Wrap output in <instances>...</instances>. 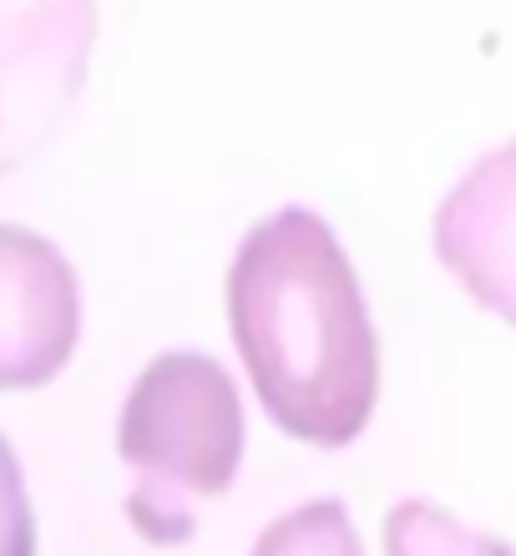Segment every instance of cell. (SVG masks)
<instances>
[{"mask_svg":"<svg viewBox=\"0 0 516 556\" xmlns=\"http://www.w3.org/2000/svg\"><path fill=\"white\" fill-rule=\"evenodd\" d=\"M81 344V278L51 238L0 223V390H41Z\"/></svg>","mask_w":516,"mask_h":556,"instance_id":"cell-4","label":"cell"},{"mask_svg":"<svg viewBox=\"0 0 516 556\" xmlns=\"http://www.w3.org/2000/svg\"><path fill=\"white\" fill-rule=\"evenodd\" d=\"M228 334L284 435L344 451L380 400V339L340 233L304 203L259 218L228 264Z\"/></svg>","mask_w":516,"mask_h":556,"instance_id":"cell-1","label":"cell"},{"mask_svg":"<svg viewBox=\"0 0 516 556\" xmlns=\"http://www.w3.org/2000/svg\"><path fill=\"white\" fill-rule=\"evenodd\" d=\"M249 556H365V546L340 496H314L274 516Z\"/></svg>","mask_w":516,"mask_h":556,"instance_id":"cell-7","label":"cell"},{"mask_svg":"<svg viewBox=\"0 0 516 556\" xmlns=\"http://www.w3.org/2000/svg\"><path fill=\"white\" fill-rule=\"evenodd\" d=\"M385 556H516V546L461 527L436 501L405 496L385 516Z\"/></svg>","mask_w":516,"mask_h":556,"instance_id":"cell-6","label":"cell"},{"mask_svg":"<svg viewBox=\"0 0 516 556\" xmlns=\"http://www.w3.org/2000/svg\"><path fill=\"white\" fill-rule=\"evenodd\" d=\"M97 46V0H0V182L72 122Z\"/></svg>","mask_w":516,"mask_h":556,"instance_id":"cell-3","label":"cell"},{"mask_svg":"<svg viewBox=\"0 0 516 556\" xmlns=\"http://www.w3.org/2000/svg\"><path fill=\"white\" fill-rule=\"evenodd\" d=\"M243 400L234 375L198 350L158 354L117 415V455L133 470L127 521L142 542L183 546L192 501L223 496L243 466Z\"/></svg>","mask_w":516,"mask_h":556,"instance_id":"cell-2","label":"cell"},{"mask_svg":"<svg viewBox=\"0 0 516 556\" xmlns=\"http://www.w3.org/2000/svg\"><path fill=\"white\" fill-rule=\"evenodd\" d=\"M0 556H36V511L26 496V470L5 435H0Z\"/></svg>","mask_w":516,"mask_h":556,"instance_id":"cell-8","label":"cell"},{"mask_svg":"<svg viewBox=\"0 0 516 556\" xmlns=\"http://www.w3.org/2000/svg\"><path fill=\"white\" fill-rule=\"evenodd\" d=\"M436 258L476 304L516 324V142L476 157L430 228Z\"/></svg>","mask_w":516,"mask_h":556,"instance_id":"cell-5","label":"cell"}]
</instances>
